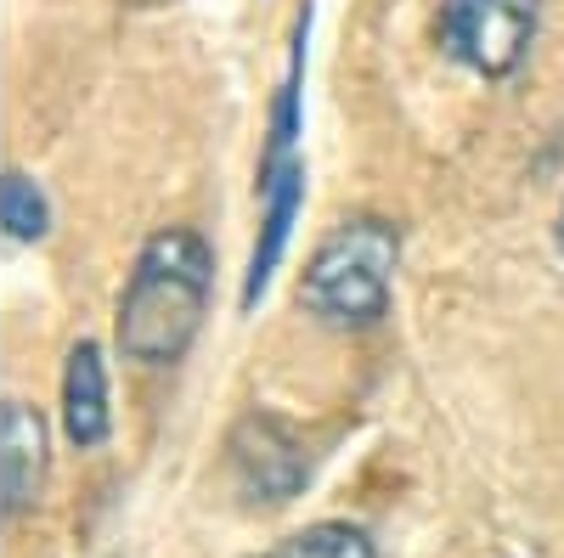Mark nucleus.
<instances>
[{
	"label": "nucleus",
	"instance_id": "nucleus-2",
	"mask_svg": "<svg viewBox=\"0 0 564 558\" xmlns=\"http://www.w3.org/2000/svg\"><path fill=\"white\" fill-rule=\"evenodd\" d=\"M401 260V231L390 220H345L327 238L305 276H300V305L327 321V328H372L390 310V276Z\"/></svg>",
	"mask_w": 564,
	"mask_h": 558
},
{
	"label": "nucleus",
	"instance_id": "nucleus-7",
	"mask_svg": "<svg viewBox=\"0 0 564 558\" xmlns=\"http://www.w3.org/2000/svg\"><path fill=\"white\" fill-rule=\"evenodd\" d=\"M0 220H7V238L18 243H40L45 231H52V198H45V186L23 169L7 175V193H0Z\"/></svg>",
	"mask_w": 564,
	"mask_h": 558
},
{
	"label": "nucleus",
	"instance_id": "nucleus-5",
	"mask_svg": "<svg viewBox=\"0 0 564 558\" xmlns=\"http://www.w3.org/2000/svg\"><path fill=\"white\" fill-rule=\"evenodd\" d=\"M113 429V406H108V361L102 350L79 339L68 350V366H63V435L79 446V451H97Z\"/></svg>",
	"mask_w": 564,
	"mask_h": 558
},
{
	"label": "nucleus",
	"instance_id": "nucleus-3",
	"mask_svg": "<svg viewBox=\"0 0 564 558\" xmlns=\"http://www.w3.org/2000/svg\"><path fill=\"white\" fill-rule=\"evenodd\" d=\"M536 40V0H446L441 45L480 79H508Z\"/></svg>",
	"mask_w": 564,
	"mask_h": 558
},
{
	"label": "nucleus",
	"instance_id": "nucleus-9",
	"mask_svg": "<svg viewBox=\"0 0 564 558\" xmlns=\"http://www.w3.org/2000/svg\"><path fill=\"white\" fill-rule=\"evenodd\" d=\"M558 249H564V215H558Z\"/></svg>",
	"mask_w": 564,
	"mask_h": 558
},
{
	"label": "nucleus",
	"instance_id": "nucleus-1",
	"mask_svg": "<svg viewBox=\"0 0 564 558\" xmlns=\"http://www.w3.org/2000/svg\"><path fill=\"white\" fill-rule=\"evenodd\" d=\"M215 288V260L198 231H159L141 243L119 299V350L141 366H170L198 339Z\"/></svg>",
	"mask_w": 564,
	"mask_h": 558
},
{
	"label": "nucleus",
	"instance_id": "nucleus-4",
	"mask_svg": "<svg viewBox=\"0 0 564 558\" xmlns=\"http://www.w3.org/2000/svg\"><path fill=\"white\" fill-rule=\"evenodd\" d=\"M231 485L249 507H282L294 502L300 485L311 480V462H305V446L276 424V417H243L231 429Z\"/></svg>",
	"mask_w": 564,
	"mask_h": 558
},
{
	"label": "nucleus",
	"instance_id": "nucleus-6",
	"mask_svg": "<svg viewBox=\"0 0 564 558\" xmlns=\"http://www.w3.org/2000/svg\"><path fill=\"white\" fill-rule=\"evenodd\" d=\"M0 446H7V469H0L7 514H29V507L40 502V485H45V417L29 401H7Z\"/></svg>",
	"mask_w": 564,
	"mask_h": 558
},
{
	"label": "nucleus",
	"instance_id": "nucleus-8",
	"mask_svg": "<svg viewBox=\"0 0 564 558\" xmlns=\"http://www.w3.org/2000/svg\"><path fill=\"white\" fill-rule=\"evenodd\" d=\"M271 558H379L367 541V530L356 525H311L300 536H289Z\"/></svg>",
	"mask_w": 564,
	"mask_h": 558
}]
</instances>
